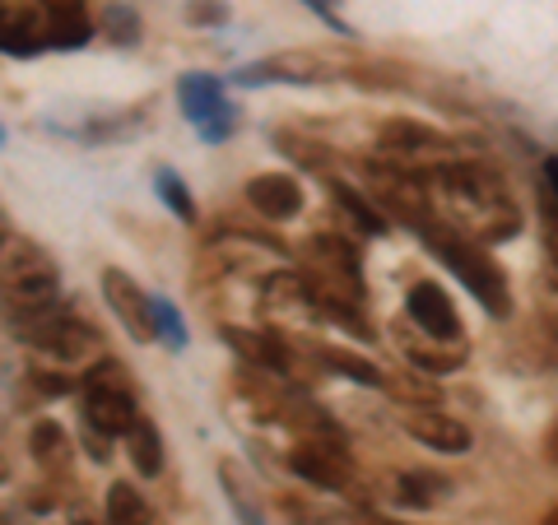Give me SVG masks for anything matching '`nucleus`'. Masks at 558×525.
<instances>
[{"instance_id": "obj_1", "label": "nucleus", "mask_w": 558, "mask_h": 525, "mask_svg": "<svg viewBox=\"0 0 558 525\" xmlns=\"http://www.w3.org/2000/svg\"><path fill=\"white\" fill-rule=\"evenodd\" d=\"M414 233L428 242V252L438 256L470 293H475V303L488 312V317H512V289H508V279H502V270L465 233H451L447 223H438V219L418 223Z\"/></svg>"}, {"instance_id": "obj_2", "label": "nucleus", "mask_w": 558, "mask_h": 525, "mask_svg": "<svg viewBox=\"0 0 558 525\" xmlns=\"http://www.w3.org/2000/svg\"><path fill=\"white\" fill-rule=\"evenodd\" d=\"M84 424H94L108 437H126L140 424L131 381H126V373H121L117 358L94 363L89 377H84Z\"/></svg>"}, {"instance_id": "obj_3", "label": "nucleus", "mask_w": 558, "mask_h": 525, "mask_svg": "<svg viewBox=\"0 0 558 525\" xmlns=\"http://www.w3.org/2000/svg\"><path fill=\"white\" fill-rule=\"evenodd\" d=\"M178 102H182V112L186 121L196 126V135L205 139V145H223L233 131H238V108H233V98L229 89H223V80L215 75H182L178 80Z\"/></svg>"}, {"instance_id": "obj_4", "label": "nucleus", "mask_w": 558, "mask_h": 525, "mask_svg": "<svg viewBox=\"0 0 558 525\" xmlns=\"http://www.w3.org/2000/svg\"><path fill=\"white\" fill-rule=\"evenodd\" d=\"M57 284H61L57 260H51L38 242H10V247L0 252V293L10 297V307L51 297Z\"/></svg>"}, {"instance_id": "obj_5", "label": "nucleus", "mask_w": 558, "mask_h": 525, "mask_svg": "<svg viewBox=\"0 0 558 525\" xmlns=\"http://www.w3.org/2000/svg\"><path fill=\"white\" fill-rule=\"evenodd\" d=\"M377 154L387 159L391 168L400 163H447V154H457V145L442 135L424 126V121H410V117H391L377 126Z\"/></svg>"}, {"instance_id": "obj_6", "label": "nucleus", "mask_w": 558, "mask_h": 525, "mask_svg": "<svg viewBox=\"0 0 558 525\" xmlns=\"http://www.w3.org/2000/svg\"><path fill=\"white\" fill-rule=\"evenodd\" d=\"M289 469L307 488H322V493H349V484H354V465H349L344 447L336 442V437L299 442V447L289 451Z\"/></svg>"}, {"instance_id": "obj_7", "label": "nucleus", "mask_w": 558, "mask_h": 525, "mask_svg": "<svg viewBox=\"0 0 558 525\" xmlns=\"http://www.w3.org/2000/svg\"><path fill=\"white\" fill-rule=\"evenodd\" d=\"M330 80V65L312 51H279V57L266 61H247L233 70V84L242 89H260V84H326Z\"/></svg>"}, {"instance_id": "obj_8", "label": "nucleus", "mask_w": 558, "mask_h": 525, "mask_svg": "<svg viewBox=\"0 0 558 525\" xmlns=\"http://www.w3.org/2000/svg\"><path fill=\"white\" fill-rule=\"evenodd\" d=\"M405 312H410V321L424 330L428 340H442V344H461V317H457V303L447 297L442 284H414L405 293Z\"/></svg>"}, {"instance_id": "obj_9", "label": "nucleus", "mask_w": 558, "mask_h": 525, "mask_svg": "<svg viewBox=\"0 0 558 525\" xmlns=\"http://www.w3.org/2000/svg\"><path fill=\"white\" fill-rule=\"evenodd\" d=\"M303 256H307V274L340 279V284H363V256L340 233H312L303 242Z\"/></svg>"}, {"instance_id": "obj_10", "label": "nucleus", "mask_w": 558, "mask_h": 525, "mask_svg": "<svg viewBox=\"0 0 558 525\" xmlns=\"http://www.w3.org/2000/svg\"><path fill=\"white\" fill-rule=\"evenodd\" d=\"M400 428H405V432L414 437L418 447H428V451H442V456H465V451H470V428L461 424V418L442 414L438 405L400 414Z\"/></svg>"}, {"instance_id": "obj_11", "label": "nucleus", "mask_w": 558, "mask_h": 525, "mask_svg": "<svg viewBox=\"0 0 558 525\" xmlns=\"http://www.w3.org/2000/svg\"><path fill=\"white\" fill-rule=\"evenodd\" d=\"M102 297H108L112 317H117L121 326H126L140 344L154 340V321H149V293L140 289L126 270H117V266L102 270Z\"/></svg>"}, {"instance_id": "obj_12", "label": "nucleus", "mask_w": 558, "mask_h": 525, "mask_svg": "<svg viewBox=\"0 0 558 525\" xmlns=\"http://www.w3.org/2000/svg\"><path fill=\"white\" fill-rule=\"evenodd\" d=\"M247 205L260 219L284 223L303 209V186H299V178H289V172H260V178L247 182Z\"/></svg>"}, {"instance_id": "obj_13", "label": "nucleus", "mask_w": 558, "mask_h": 525, "mask_svg": "<svg viewBox=\"0 0 558 525\" xmlns=\"http://www.w3.org/2000/svg\"><path fill=\"white\" fill-rule=\"evenodd\" d=\"M43 24H47V47L57 51H80L94 38V14L84 0H43Z\"/></svg>"}, {"instance_id": "obj_14", "label": "nucleus", "mask_w": 558, "mask_h": 525, "mask_svg": "<svg viewBox=\"0 0 558 525\" xmlns=\"http://www.w3.org/2000/svg\"><path fill=\"white\" fill-rule=\"evenodd\" d=\"M65 317H75V312H70V303H61V297L51 293V297H38V303L14 307V312H10V330H14L20 340H28V344L47 349V340L65 326Z\"/></svg>"}, {"instance_id": "obj_15", "label": "nucleus", "mask_w": 558, "mask_h": 525, "mask_svg": "<svg viewBox=\"0 0 558 525\" xmlns=\"http://www.w3.org/2000/svg\"><path fill=\"white\" fill-rule=\"evenodd\" d=\"M47 47V24H43V10L33 5H5V14H0V51L5 57H38V51Z\"/></svg>"}, {"instance_id": "obj_16", "label": "nucleus", "mask_w": 558, "mask_h": 525, "mask_svg": "<svg viewBox=\"0 0 558 525\" xmlns=\"http://www.w3.org/2000/svg\"><path fill=\"white\" fill-rule=\"evenodd\" d=\"M223 344H229L233 354H242L247 363L275 373V377H289V367H293L289 344L279 335H256V330H242V326H223Z\"/></svg>"}, {"instance_id": "obj_17", "label": "nucleus", "mask_w": 558, "mask_h": 525, "mask_svg": "<svg viewBox=\"0 0 558 525\" xmlns=\"http://www.w3.org/2000/svg\"><path fill=\"white\" fill-rule=\"evenodd\" d=\"M28 451L47 475H61L70 465V432L57 424V418H43V424H33V432H28Z\"/></svg>"}, {"instance_id": "obj_18", "label": "nucleus", "mask_w": 558, "mask_h": 525, "mask_svg": "<svg viewBox=\"0 0 558 525\" xmlns=\"http://www.w3.org/2000/svg\"><path fill=\"white\" fill-rule=\"evenodd\" d=\"M317 363H326L336 377L354 381V387H368V391H381V377H387L373 358L349 354V349H336V344H322V349H317Z\"/></svg>"}, {"instance_id": "obj_19", "label": "nucleus", "mask_w": 558, "mask_h": 525, "mask_svg": "<svg viewBox=\"0 0 558 525\" xmlns=\"http://www.w3.org/2000/svg\"><path fill=\"white\" fill-rule=\"evenodd\" d=\"M400 349H405V358L418 367V373H428V377H447V373H457V367L465 363V349L461 344H442V340H400Z\"/></svg>"}, {"instance_id": "obj_20", "label": "nucleus", "mask_w": 558, "mask_h": 525, "mask_svg": "<svg viewBox=\"0 0 558 525\" xmlns=\"http://www.w3.org/2000/svg\"><path fill=\"white\" fill-rule=\"evenodd\" d=\"M126 451H131L135 475H145V479L163 475V437H159V428H154L149 418H140V424L126 432Z\"/></svg>"}, {"instance_id": "obj_21", "label": "nucleus", "mask_w": 558, "mask_h": 525, "mask_svg": "<svg viewBox=\"0 0 558 525\" xmlns=\"http://www.w3.org/2000/svg\"><path fill=\"white\" fill-rule=\"evenodd\" d=\"M381 391H391L396 400H405L410 410H428V405H438V400H442V387L428 373H418V367H414V373H387V377H381Z\"/></svg>"}, {"instance_id": "obj_22", "label": "nucleus", "mask_w": 558, "mask_h": 525, "mask_svg": "<svg viewBox=\"0 0 558 525\" xmlns=\"http://www.w3.org/2000/svg\"><path fill=\"white\" fill-rule=\"evenodd\" d=\"M98 349V326L80 321V317H65V326L57 330V335L47 340V354L61 358V363H75V358H89Z\"/></svg>"}, {"instance_id": "obj_23", "label": "nucleus", "mask_w": 558, "mask_h": 525, "mask_svg": "<svg viewBox=\"0 0 558 525\" xmlns=\"http://www.w3.org/2000/svg\"><path fill=\"white\" fill-rule=\"evenodd\" d=\"M219 484H223V498H229L233 516H238L242 525H266V512H260L252 484L242 479V469H238L233 461H219Z\"/></svg>"}, {"instance_id": "obj_24", "label": "nucleus", "mask_w": 558, "mask_h": 525, "mask_svg": "<svg viewBox=\"0 0 558 525\" xmlns=\"http://www.w3.org/2000/svg\"><path fill=\"white\" fill-rule=\"evenodd\" d=\"M108 525H154V512L140 488H131L126 479L108 488Z\"/></svg>"}, {"instance_id": "obj_25", "label": "nucleus", "mask_w": 558, "mask_h": 525, "mask_svg": "<svg viewBox=\"0 0 558 525\" xmlns=\"http://www.w3.org/2000/svg\"><path fill=\"white\" fill-rule=\"evenodd\" d=\"M330 196H336V205L344 209L349 219H359V229H363V233H373V237L387 233V215H381V209H377L368 196H363V191L344 186V182H330Z\"/></svg>"}, {"instance_id": "obj_26", "label": "nucleus", "mask_w": 558, "mask_h": 525, "mask_svg": "<svg viewBox=\"0 0 558 525\" xmlns=\"http://www.w3.org/2000/svg\"><path fill=\"white\" fill-rule=\"evenodd\" d=\"M260 303L270 307H307L312 293H307V279L299 270H275L260 279Z\"/></svg>"}, {"instance_id": "obj_27", "label": "nucleus", "mask_w": 558, "mask_h": 525, "mask_svg": "<svg viewBox=\"0 0 558 525\" xmlns=\"http://www.w3.org/2000/svg\"><path fill=\"white\" fill-rule=\"evenodd\" d=\"M149 321H154V340H163L168 349H186V321H182V312L178 303H168V297H149Z\"/></svg>"}, {"instance_id": "obj_28", "label": "nucleus", "mask_w": 558, "mask_h": 525, "mask_svg": "<svg viewBox=\"0 0 558 525\" xmlns=\"http://www.w3.org/2000/svg\"><path fill=\"white\" fill-rule=\"evenodd\" d=\"M442 498V479L424 475V469H405V475H396V502L400 506H433Z\"/></svg>"}, {"instance_id": "obj_29", "label": "nucleus", "mask_w": 558, "mask_h": 525, "mask_svg": "<svg viewBox=\"0 0 558 525\" xmlns=\"http://www.w3.org/2000/svg\"><path fill=\"white\" fill-rule=\"evenodd\" d=\"M154 186H159V200H163L182 223H196V200H191V191H186V182L178 178V172L159 168V172H154Z\"/></svg>"}, {"instance_id": "obj_30", "label": "nucleus", "mask_w": 558, "mask_h": 525, "mask_svg": "<svg viewBox=\"0 0 558 525\" xmlns=\"http://www.w3.org/2000/svg\"><path fill=\"white\" fill-rule=\"evenodd\" d=\"M102 33H108V42H117V47H135L140 42V14L131 5H108Z\"/></svg>"}, {"instance_id": "obj_31", "label": "nucleus", "mask_w": 558, "mask_h": 525, "mask_svg": "<svg viewBox=\"0 0 558 525\" xmlns=\"http://www.w3.org/2000/svg\"><path fill=\"white\" fill-rule=\"evenodd\" d=\"M275 145L289 149V159H299V163L312 168V172H326V168H330V149H326V145H312V139H303V135H289V131L279 135V131H275Z\"/></svg>"}, {"instance_id": "obj_32", "label": "nucleus", "mask_w": 558, "mask_h": 525, "mask_svg": "<svg viewBox=\"0 0 558 525\" xmlns=\"http://www.w3.org/2000/svg\"><path fill=\"white\" fill-rule=\"evenodd\" d=\"M229 0H191L186 5V24H196V28H219V24H229Z\"/></svg>"}, {"instance_id": "obj_33", "label": "nucleus", "mask_w": 558, "mask_h": 525, "mask_svg": "<svg viewBox=\"0 0 558 525\" xmlns=\"http://www.w3.org/2000/svg\"><path fill=\"white\" fill-rule=\"evenodd\" d=\"M289 521L293 525H363L349 512H312V506H299V502H289Z\"/></svg>"}, {"instance_id": "obj_34", "label": "nucleus", "mask_w": 558, "mask_h": 525, "mask_svg": "<svg viewBox=\"0 0 558 525\" xmlns=\"http://www.w3.org/2000/svg\"><path fill=\"white\" fill-rule=\"evenodd\" d=\"M33 387H38L43 395H70L75 391V377H65V373H51V367H33Z\"/></svg>"}, {"instance_id": "obj_35", "label": "nucleus", "mask_w": 558, "mask_h": 525, "mask_svg": "<svg viewBox=\"0 0 558 525\" xmlns=\"http://www.w3.org/2000/svg\"><path fill=\"white\" fill-rule=\"evenodd\" d=\"M84 451H89L98 465H108V461H112V437H108V432H98L94 424H84Z\"/></svg>"}, {"instance_id": "obj_36", "label": "nucleus", "mask_w": 558, "mask_h": 525, "mask_svg": "<svg viewBox=\"0 0 558 525\" xmlns=\"http://www.w3.org/2000/svg\"><path fill=\"white\" fill-rule=\"evenodd\" d=\"M307 5H312V10H322L326 20H330V5H340V0H307ZM330 24H336V20H330Z\"/></svg>"}, {"instance_id": "obj_37", "label": "nucleus", "mask_w": 558, "mask_h": 525, "mask_svg": "<svg viewBox=\"0 0 558 525\" xmlns=\"http://www.w3.org/2000/svg\"><path fill=\"white\" fill-rule=\"evenodd\" d=\"M363 525H410V521H396V516H368Z\"/></svg>"}, {"instance_id": "obj_38", "label": "nucleus", "mask_w": 558, "mask_h": 525, "mask_svg": "<svg viewBox=\"0 0 558 525\" xmlns=\"http://www.w3.org/2000/svg\"><path fill=\"white\" fill-rule=\"evenodd\" d=\"M75 525H94V521L89 516H75Z\"/></svg>"}, {"instance_id": "obj_39", "label": "nucleus", "mask_w": 558, "mask_h": 525, "mask_svg": "<svg viewBox=\"0 0 558 525\" xmlns=\"http://www.w3.org/2000/svg\"><path fill=\"white\" fill-rule=\"evenodd\" d=\"M549 330H554V340H558V317H554V321H549Z\"/></svg>"}, {"instance_id": "obj_40", "label": "nucleus", "mask_w": 558, "mask_h": 525, "mask_svg": "<svg viewBox=\"0 0 558 525\" xmlns=\"http://www.w3.org/2000/svg\"><path fill=\"white\" fill-rule=\"evenodd\" d=\"M0 149H5V126H0Z\"/></svg>"}, {"instance_id": "obj_41", "label": "nucleus", "mask_w": 558, "mask_h": 525, "mask_svg": "<svg viewBox=\"0 0 558 525\" xmlns=\"http://www.w3.org/2000/svg\"><path fill=\"white\" fill-rule=\"evenodd\" d=\"M545 525H558V512H554V516H549V521H545Z\"/></svg>"}, {"instance_id": "obj_42", "label": "nucleus", "mask_w": 558, "mask_h": 525, "mask_svg": "<svg viewBox=\"0 0 558 525\" xmlns=\"http://www.w3.org/2000/svg\"><path fill=\"white\" fill-rule=\"evenodd\" d=\"M0 14H5V5H0Z\"/></svg>"}, {"instance_id": "obj_43", "label": "nucleus", "mask_w": 558, "mask_h": 525, "mask_svg": "<svg viewBox=\"0 0 558 525\" xmlns=\"http://www.w3.org/2000/svg\"><path fill=\"white\" fill-rule=\"evenodd\" d=\"M0 525H5V521H0Z\"/></svg>"}]
</instances>
